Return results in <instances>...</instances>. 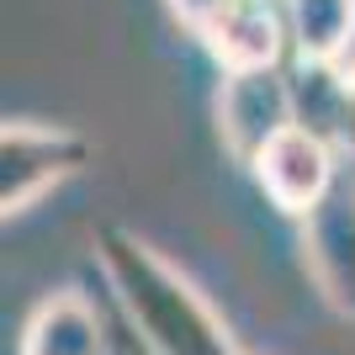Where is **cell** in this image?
Instances as JSON below:
<instances>
[{"mask_svg": "<svg viewBox=\"0 0 355 355\" xmlns=\"http://www.w3.org/2000/svg\"><path fill=\"white\" fill-rule=\"evenodd\" d=\"M96 260H101L106 286L117 297L133 340L144 345V355H239L218 308L138 234H128L117 223H101L96 228Z\"/></svg>", "mask_w": 355, "mask_h": 355, "instance_id": "obj_1", "label": "cell"}, {"mask_svg": "<svg viewBox=\"0 0 355 355\" xmlns=\"http://www.w3.org/2000/svg\"><path fill=\"white\" fill-rule=\"evenodd\" d=\"M85 164H90V144L74 128L6 122V133H0V212L6 218L27 212L53 186L74 180Z\"/></svg>", "mask_w": 355, "mask_h": 355, "instance_id": "obj_2", "label": "cell"}, {"mask_svg": "<svg viewBox=\"0 0 355 355\" xmlns=\"http://www.w3.org/2000/svg\"><path fill=\"white\" fill-rule=\"evenodd\" d=\"M340 159L345 154L334 144L302 133V128H286V133L250 164V175H254V186H260V196H266L270 207L302 223L313 207H324V196L345 180Z\"/></svg>", "mask_w": 355, "mask_h": 355, "instance_id": "obj_3", "label": "cell"}, {"mask_svg": "<svg viewBox=\"0 0 355 355\" xmlns=\"http://www.w3.org/2000/svg\"><path fill=\"white\" fill-rule=\"evenodd\" d=\"M286 128H292L286 64L282 69L223 74V85H218V138L239 164H254Z\"/></svg>", "mask_w": 355, "mask_h": 355, "instance_id": "obj_4", "label": "cell"}, {"mask_svg": "<svg viewBox=\"0 0 355 355\" xmlns=\"http://www.w3.org/2000/svg\"><path fill=\"white\" fill-rule=\"evenodd\" d=\"M196 37H202V48L212 53V64L223 74L282 69L292 59V32H286L282 0H223Z\"/></svg>", "mask_w": 355, "mask_h": 355, "instance_id": "obj_5", "label": "cell"}, {"mask_svg": "<svg viewBox=\"0 0 355 355\" xmlns=\"http://www.w3.org/2000/svg\"><path fill=\"white\" fill-rule=\"evenodd\" d=\"M302 266L340 318H355V175L302 218Z\"/></svg>", "mask_w": 355, "mask_h": 355, "instance_id": "obj_6", "label": "cell"}, {"mask_svg": "<svg viewBox=\"0 0 355 355\" xmlns=\"http://www.w3.org/2000/svg\"><path fill=\"white\" fill-rule=\"evenodd\" d=\"M286 90H292V128L340 148L345 101H350V64L286 59Z\"/></svg>", "mask_w": 355, "mask_h": 355, "instance_id": "obj_7", "label": "cell"}, {"mask_svg": "<svg viewBox=\"0 0 355 355\" xmlns=\"http://www.w3.org/2000/svg\"><path fill=\"white\" fill-rule=\"evenodd\" d=\"M21 355H106L101 313L80 292L43 297L21 329Z\"/></svg>", "mask_w": 355, "mask_h": 355, "instance_id": "obj_8", "label": "cell"}, {"mask_svg": "<svg viewBox=\"0 0 355 355\" xmlns=\"http://www.w3.org/2000/svg\"><path fill=\"white\" fill-rule=\"evenodd\" d=\"M292 59H329L345 64L355 48V0H282Z\"/></svg>", "mask_w": 355, "mask_h": 355, "instance_id": "obj_9", "label": "cell"}, {"mask_svg": "<svg viewBox=\"0 0 355 355\" xmlns=\"http://www.w3.org/2000/svg\"><path fill=\"white\" fill-rule=\"evenodd\" d=\"M164 6H170V16H175L180 27H186V32L196 37V32H202V27L212 21V11H218L223 0H164Z\"/></svg>", "mask_w": 355, "mask_h": 355, "instance_id": "obj_10", "label": "cell"}, {"mask_svg": "<svg viewBox=\"0 0 355 355\" xmlns=\"http://www.w3.org/2000/svg\"><path fill=\"white\" fill-rule=\"evenodd\" d=\"M340 154L355 164V64H350V101H345V133H340Z\"/></svg>", "mask_w": 355, "mask_h": 355, "instance_id": "obj_11", "label": "cell"}]
</instances>
